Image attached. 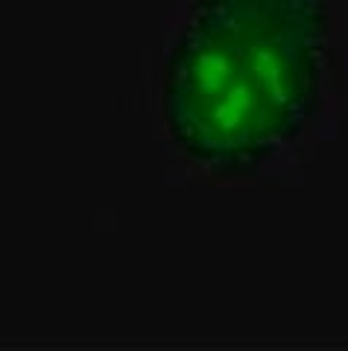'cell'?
Listing matches in <instances>:
<instances>
[{
	"label": "cell",
	"mask_w": 348,
	"mask_h": 351,
	"mask_svg": "<svg viewBox=\"0 0 348 351\" xmlns=\"http://www.w3.org/2000/svg\"><path fill=\"white\" fill-rule=\"evenodd\" d=\"M328 62V0H197L164 68L170 141L225 179L255 173L313 123Z\"/></svg>",
	"instance_id": "1"
}]
</instances>
